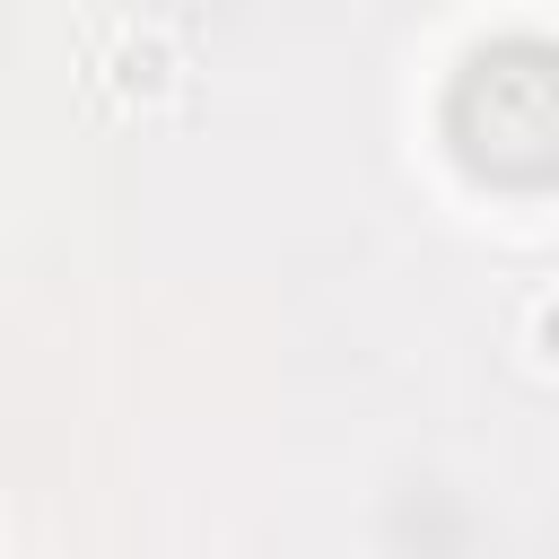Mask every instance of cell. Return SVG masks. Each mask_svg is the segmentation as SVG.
Listing matches in <instances>:
<instances>
[{
    "label": "cell",
    "instance_id": "cell-1",
    "mask_svg": "<svg viewBox=\"0 0 559 559\" xmlns=\"http://www.w3.org/2000/svg\"><path fill=\"white\" fill-rule=\"evenodd\" d=\"M96 79H105V96H114L122 114H166V105L183 96V44H175V26H157V17L122 26L114 52L96 61Z\"/></svg>",
    "mask_w": 559,
    "mask_h": 559
},
{
    "label": "cell",
    "instance_id": "cell-2",
    "mask_svg": "<svg viewBox=\"0 0 559 559\" xmlns=\"http://www.w3.org/2000/svg\"><path fill=\"white\" fill-rule=\"evenodd\" d=\"M533 358H542V367L559 376V288H550V297L533 306Z\"/></svg>",
    "mask_w": 559,
    "mask_h": 559
}]
</instances>
